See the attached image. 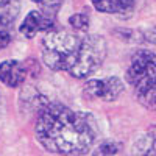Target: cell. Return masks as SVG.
Instances as JSON below:
<instances>
[{
    "instance_id": "cell-1",
    "label": "cell",
    "mask_w": 156,
    "mask_h": 156,
    "mask_svg": "<svg viewBox=\"0 0 156 156\" xmlns=\"http://www.w3.org/2000/svg\"><path fill=\"white\" fill-rule=\"evenodd\" d=\"M36 137L47 151L62 156H81L97 136L94 117L72 111L61 103H48L36 120Z\"/></svg>"
},
{
    "instance_id": "cell-2",
    "label": "cell",
    "mask_w": 156,
    "mask_h": 156,
    "mask_svg": "<svg viewBox=\"0 0 156 156\" xmlns=\"http://www.w3.org/2000/svg\"><path fill=\"white\" fill-rule=\"evenodd\" d=\"M83 37L64 30H51L42 39V59L53 70L70 72L80 55Z\"/></svg>"
},
{
    "instance_id": "cell-3",
    "label": "cell",
    "mask_w": 156,
    "mask_h": 156,
    "mask_svg": "<svg viewBox=\"0 0 156 156\" xmlns=\"http://www.w3.org/2000/svg\"><path fill=\"white\" fill-rule=\"evenodd\" d=\"M106 58V41L103 36L98 34H87L81 41L80 55L75 66L69 72L73 78L84 80L92 75Z\"/></svg>"
},
{
    "instance_id": "cell-4",
    "label": "cell",
    "mask_w": 156,
    "mask_h": 156,
    "mask_svg": "<svg viewBox=\"0 0 156 156\" xmlns=\"http://www.w3.org/2000/svg\"><path fill=\"white\" fill-rule=\"evenodd\" d=\"M126 81L133 86L134 94L156 84V53L137 50L126 69Z\"/></svg>"
},
{
    "instance_id": "cell-5",
    "label": "cell",
    "mask_w": 156,
    "mask_h": 156,
    "mask_svg": "<svg viewBox=\"0 0 156 156\" xmlns=\"http://www.w3.org/2000/svg\"><path fill=\"white\" fill-rule=\"evenodd\" d=\"M123 81L117 76H109L105 80H89L84 84V94L89 98L103 101H114L123 92Z\"/></svg>"
},
{
    "instance_id": "cell-6",
    "label": "cell",
    "mask_w": 156,
    "mask_h": 156,
    "mask_svg": "<svg viewBox=\"0 0 156 156\" xmlns=\"http://www.w3.org/2000/svg\"><path fill=\"white\" fill-rule=\"evenodd\" d=\"M51 28H53V17L50 14H47V12H44V11L33 9L27 14V17L23 19L19 31L25 37L31 39L39 31H51Z\"/></svg>"
},
{
    "instance_id": "cell-7",
    "label": "cell",
    "mask_w": 156,
    "mask_h": 156,
    "mask_svg": "<svg viewBox=\"0 0 156 156\" xmlns=\"http://www.w3.org/2000/svg\"><path fill=\"white\" fill-rule=\"evenodd\" d=\"M27 78V67L25 64L16 59H6L0 62V81L8 87L20 86Z\"/></svg>"
},
{
    "instance_id": "cell-8",
    "label": "cell",
    "mask_w": 156,
    "mask_h": 156,
    "mask_svg": "<svg viewBox=\"0 0 156 156\" xmlns=\"http://www.w3.org/2000/svg\"><path fill=\"white\" fill-rule=\"evenodd\" d=\"M47 105H48L47 98L39 90H36L33 86H27L25 89H22V92L19 95V106H20L22 114L25 115L37 114L39 115V112Z\"/></svg>"
},
{
    "instance_id": "cell-9",
    "label": "cell",
    "mask_w": 156,
    "mask_h": 156,
    "mask_svg": "<svg viewBox=\"0 0 156 156\" xmlns=\"http://www.w3.org/2000/svg\"><path fill=\"white\" fill-rule=\"evenodd\" d=\"M94 8L106 14H128L134 8L136 0H90Z\"/></svg>"
},
{
    "instance_id": "cell-10",
    "label": "cell",
    "mask_w": 156,
    "mask_h": 156,
    "mask_svg": "<svg viewBox=\"0 0 156 156\" xmlns=\"http://www.w3.org/2000/svg\"><path fill=\"white\" fill-rule=\"evenodd\" d=\"M19 0H0V27H9L19 16Z\"/></svg>"
},
{
    "instance_id": "cell-11",
    "label": "cell",
    "mask_w": 156,
    "mask_h": 156,
    "mask_svg": "<svg viewBox=\"0 0 156 156\" xmlns=\"http://www.w3.org/2000/svg\"><path fill=\"white\" fill-rule=\"evenodd\" d=\"M136 153L139 156H156V126H151L145 136L136 144Z\"/></svg>"
},
{
    "instance_id": "cell-12",
    "label": "cell",
    "mask_w": 156,
    "mask_h": 156,
    "mask_svg": "<svg viewBox=\"0 0 156 156\" xmlns=\"http://www.w3.org/2000/svg\"><path fill=\"white\" fill-rule=\"evenodd\" d=\"M69 23L70 27L76 31H86L89 28V17L86 14H81V12H78V14H73L69 17Z\"/></svg>"
},
{
    "instance_id": "cell-13",
    "label": "cell",
    "mask_w": 156,
    "mask_h": 156,
    "mask_svg": "<svg viewBox=\"0 0 156 156\" xmlns=\"http://www.w3.org/2000/svg\"><path fill=\"white\" fill-rule=\"evenodd\" d=\"M117 151H119V145L115 142H103L97 147L92 156H114Z\"/></svg>"
},
{
    "instance_id": "cell-14",
    "label": "cell",
    "mask_w": 156,
    "mask_h": 156,
    "mask_svg": "<svg viewBox=\"0 0 156 156\" xmlns=\"http://www.w3.org/2000/svg\"><path fill=\"white\" fill-rule=\"evenodd\" d=\"M31 2L44 6L45 9H56V8L64 2V0H31Z\"/></svg>"
},
{
    "instance_id": "cell-15",
    "label": "cell",
    "mask_w": 156,
    "mask_h": 156,
    "mask_svg": "<svg viewBox=\"0 0 156 156\" xmlns=\"http://www.w3.org/2000/svg\"><path fill=\"white\" fill-rule=\"evenodd\" d=\"M142 39L156 44V27H153V28H150L147 31H142Z\"/></svg>"
},
{
    "instance_id": "cell-16",
    "label": "cell",
    "mask_w": 156,
    "mask_h": 156,
    "mask_svg": "<svg viewBox=\"0 0 156 156\" xmlns=\"http://www.w3.org/2000/svg\"><path fill=\"white\" fill-rule=\"evenodd\" d=\"M9 41H11L9 33H8V31H0V50L5 48V47L9 44Z\"/></svg>"
}]
</instances>
